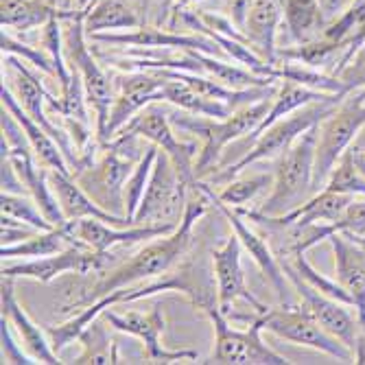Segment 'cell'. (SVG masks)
<instances>
[{
    "label": "cell",
    "mask_w": 365,
    "mask_h": 365,
    "mask_svg": "<svg viewBox=\"0 0 365 365\" xmlns=\"http://www.w3.org/2000/svg\"><path fill=\"white\" fill-rule=\"evenodd\" d=\"M282 272L287 274L289 282L293 284V291L297 295V300L300 304L328 330L330 335L337 337L339 341H344L352 352L356 348V341H359V317H354L344 304V302H337L333 297H328L319 291H315L311 284H307L300 276L295 272L282 267Z\"/></svg>",
    "instance_id": "16"
},
{
    "label": "cell",
    "mask_w": 365,
    "mask_h": 365,
    "mask_svg": "<svg viewBox=\"0 0 365 365\" xmlns=\"http://www.w3.org/2000/svg\"><path fill=\"white\" fill-rule=\"evenodd\" d=\"M75 243H81V241L75 239L73 225L68 221L61 227L40 230L33 237H29L16 245H3L0 247V256H3V260H7V258H42V256L59 254Z\"/></svg>",
    "instance_id": "26"
},
{
    "label": "cell",
    "mask_w": 365,
    "mask_h": 365,
    "mask_svg": "<svg viewBox=\"0 0 365 365\" xmlns=\"http://www.w3.org/2000/svg\"><path fill=\"white\" fill-rule=\"evenodd\" d=\"M337 77L341 79V83L346 86L348 92L356 90V88H365V42L344 63V68L337 73Z\"/></svg>",
    "instance_id": "40"
},
{
    "label": "cell",
    "mask_w": 365,
    "mask_h": 365,
    "mask_svg": "<svg viewBox=\"0 0 365 365\" xmlns=\"http://www.w3.org/2000/svg\"><path fill=\"white\" fill-rule=\"evenodd\" d=\"M241 252H243V245H241V239L237 235L227 237L223 245L210 250L215 278H217L219 309L225 317L232 313V307H235V302H239V300L247 302L258 315L269 311V307L262 304L258 297L247 289L245 274L241 267Z\"/></svg>",
    "instance_id": "14"
},
{
    "label": "cell",
    "mask_w": 365,
    "mask_h": 365,
    "mask_svg": "<svg viewBox=\"0 0 365 365\" xmlns=\"http://www.w3.org/2000/svg\"><path fill=\"white\" fill-rule=\"evenodd\" d=\"M354 361L365 363V333L359 335V341H356V348H354Z\"/></svg>",
    "instance_id": "48"
},
{
    "label": "cell",
    "mask_w": 365,
    "mask_h": 365,
    "mask_svg": "<svg viewBox=\"0 0 365 365\" xmlns=\"http://www.w3.org/2000/svg\"><path fill=\"white\" fill-rule=\"evenodd\" d=\"M71 225L77 241L98 252H110L118 245H136L173 232V227H155V225H131L125 230H116V225H110L101 219H92V217L75 219L71 221Z\"/></svg>",
    "instance_id": "19"
},
{
    "label": "cell",
    "mask_w": 365,
    "mask_h": 365,
    "mask_svg": "<svg viewBox=\"0 0 365 365\" xmlns=\"http://www.w3.org/2000/svg\"><path fill=\"white\" fill-rule=\"evenodd\" d=\"M199 63L208 77L217 79L219 83L232 88V90H252V88H267V86H276V79H267L260 77L252 71H247L241 63H230L225 59H219L215 55L202 53V51H188Z\"/></svg>",
    "instance_id": "28"
},
{
    "label": "cell",
    "mask_w": 365,
    "mask_h": 365,
    "mask_svg": "<svg viewBox=\"0 0 365 365\" xmlns=\"http://www.w3.org/2000/svg\"><path fill=\"white\" fill-rule=\"evenodd\" d=\"M46 178H48V184H51L57 202H59V206H61V210L68 221L92 217V219H101V221L116 225V227H131V221L127 217L114 215V212L98 206L94 199L81 188V184L75 180V175L61 173L55 169H46Z\"/></svg>",
    "instance_id": "21"
},
{
    "label": "cell",
    "mask_w": 365,
    "mask_h": 365,
    "mask_svg": "<svg viewBox=\"0 0 365 365\" xmlns=\"http://www.w3.org/2000/svg\"><path fill=\"white\" fill-rule=\"evenodd\" d=\"M188 3H199V0H188Z\"/></svg>",
    "instance_id": "51"
},
{
    "label": "cell",
    "mask_w": 365,
    "mask_h": 365,
    "mask_svg": "<svg viewBox=\"0 0 365 365\" xmlns=\"http://www.w3.org/2000/svg\"><path fill=\"white\" fill-rule=\"evenodd\" d=\"M348 153H350V158L354 160V164L359 167V171L365 175V125L359 129V134L354 136L352 145L348 147Z\"/></svg>",
    "instance_id": "47"
},
{
    "label": "cell",
    "mask_w": 365,
    "mask_h": 365,
    "mask_svg": "<svg viewBox=\"0 0 365 365\" xmlns=\"http://www.w3.org/2000/svg\"><path fill=\"white\" fill-rule=\"evenodd\" d=\"M337 230L346 235H365V199H352L344 217L337 221Z\"/></svg>",
    "instance_id": "42"
},
{
    "label": "cell",
    "mask_w": 365,
    "mask_h": 365,
    "mask_svg": "<svg viewBox=\"0 0 365 365\" xmlns=\"http://www.w3.org/2000/svg\"><path fill=\"white\" fill-rule=\"evenodd\" d=\"M215 328V350L210 363H232V365H289L291 361L272 350L262 341V317L258 315L247 324L245 330L232 328L230 319L219 307L206 311Z\"/></svg>",
    "instance_id": "8"
},
{
    "label": "cell",
    "mask_w": 365,
    "mask_h": 365,
    "mask_svg": "<svg viewBox=\"0 0 365 365\" xmlns=\"http://www.w3.org/2000/svg\"><path fill=\"white\" fill-rule=\"evenodd\" d=\"M188 188V182L180 175L173 160L164 151H158L147 192L131 223L175 230L186 208Z\"/></svg>",
    "instance_id": "7"
},
{
    "label": "cell",
    "mask_w": 365,
    "mask_h": 365,
    "mask_svg": "<svg viewBox=\"0 0 365 365\" xmlns=\"http://www.w3.org/2000/svg\"><path fill=\"white\" fill-rule=\"evenodd\" d=\"M0 210L7 217H14L22 223H29L36 230H51L55 227L46 215L40 210V206L36 204V199H29L26 195H14V192H3L0 197Z\"/></svg>",
    "instance_id": "36"
},
{
    "label": "cell",
    "mask_w": 365,
    "mask_h": 365,
    "mask_svg": "<svg viewBox=\"0 0 365 365\" xmlns=\"http://www.w3.org/2000/svg\"><path fill=\"white\" fill-rule=\"evenodd\" d=\"M158 147L155 145H149L143 153V158L136 162L134 171H131L127 184H125V215L127 219L131 221L143 202V197L147 192V186H149V180H151V173H153V164H155V158H158ZM134 225V223H131Z\"/></svg>",
    "instance_id": "34"
},
{
    "label": "cell",
    "mask_w": 365,
    "mask_h": 365,
    "mask_svg": "<svg viewBox=\"0 0 365 365\" xmlns=\"http://www.w3.org/2000/svg\"><path fill=\"white\" fill-rule=\"evenodd\" d=\"M0 96H3V106L18 118V123L22 125L24 129V134L31 143V149L33 153H36V160L40 162V167L44 169H55V171H61V173H68L73 175V169H71V164L68 160H66V155L61 153L59 145L46 134V131L33 120L20 106V101L16 98V94L3 83V90H0Z\"/></svg>",
    "instance_id": "23"
},
{
    "label": "cell",
    "mask_w": 365,
    "mask_h": 365,
    "mask_svg": "<svg viewBox=\"0 0 365 365\" xmlns=\"http://www.w3.org/2000/svg\"><path fill=\"white\" fill-rule=\"evenodd\" d=\"M114 103L110 112V123H108V143L118 134V131L134 118L140 110H145L151 103L164 101V79L158 73L151 71H134V73H123L116 75L114 79Z\"/></svg>",
    "instance_id": "13"
},
{
    "label": "cell",
    "mask_w": 365,
    "mask_h": 365,
    "mask_svg": "<svg viewBox=\"0 0 365 365\" xmlns=\"http://www.w3.org/2000/svg\"><path fill=\"white\" fill-rule=\"evenodd\" d=\"M112 269V256L108 252L90 250L83 243H75L59 254L31 258L16 264H3V276L9 278H31L38 282H51L61 274H79V276H103Z\"/></svg>",
    "instance_id": "11"
},
{
    "label": "cell",
    "mask_w": 365,
    "mask_h": 365,
    "mask_svg": "<svg viewBox=\"0 0 365 365\" xmlns=\"http://www.w3.org/2000/svg\"><path fill=\"white\" fill-rule=\"evenodd\" d=\"M81 344V354L73 361L77 365H106V363H118V352L116 346L108 333V319L101 315L96 317L79 337Z\"/></svg>",
    "instance_id": "33"
},
{
    "label": "cell",
    "mask_w": 365,
    "mask_h": 365,
    "mask_svg": "<svg viewBox=\"0 0 365 365\" xmlns=\"http://www.w3.org/2000/svg\"><path fill=\"white\" fill-rule=\"evenodd\" d=\"M284 22V0H252L245 22V38L252 48L269 63L278 61V29Z\"/></svg>",
    "instance_id": "22"
},
{
    "label": "cell",
    "mask_w": 365,
    "mask_h": 365,
    "mask_svg": "<svg viewBox=\"0 0 365 365\" xmlns=\"http://www.w3.org/2000/svg\"><path fill=\"white\" fill-rule=\"evenodd\" d=\"M138 14L143 18V24L153 26H167L175 0H134Z\"/></svg>",
    "instance_id": "41"
},
{
    "label": "cell",
    "mask_w": 365,
    "mask_h": 365,
    "mask_svg": "<svg viewBox=\"0 0 365 365\" xmlns=\"http://www.w3.org/2000/svg\"><path fill=\"white\" fill-rule=\"evenodd\" d=\"M212 206L217 208V212H219L232 227H235V235L241 239V245L250 252V256L254 258V262L260 267V272L264 274V278H267V280L274 284V289H276V293H278V297H280V304H295V302H293V293H295V291H293V284L289 282L287 274L282 272V264H280V260L276 258L272 245H269L267 241H264L262 237H258L256 232L243 221V215H241L239 210H235L232 206L219 202L217 192L212 195Z\"/></svg>",
    "instance_id": "17"
},
{
    "label": "cell",
    "mask_w": 365,
    "mask_h": 365,
    "mask_svg": "<svg viewBox=\"0 0 365 365\" xmlns=\"http://www.w3.org/2000/svg\"><path fill=\"white\" fill-rule=\"evenodd\" d=\"M59 16L61 9L51 0H0V22L7 31L40 29Z\"/></svg>",
    "instance_id": "27"
},
{
    "label": "cell",
    "mask_w": 365,
    "mask_h": 365,
    "mask_svg": "<svg viewBox=\"0 0 365 365\" xmlns=\"http://www.w3.org/2000/svg\"><path fill=\"white\" fill-rule=\"evenodd\" d=\"M3 63H7V68L14 75L11 77L14 94L20 101L22 110L59 145L61 153L66 155V160H68L71 169H73V175H75L81 169V155H79V151L75 147V140H73V136L68 134V131L57 127V123L51 116H46V112H44V106H55L59 98H53L46 92V88L40 81V77L29 68L26 61L22 57H18V55H3Z\"/></svg>",
    "instance_id": "9"
},
{
    "label": "cell",
    "mask_w": 365,
    "mask_h": 365,
    "mask_svg": "<svg viewBox=\"0 0 365 365\" xmlns=\"http://www.w3.org/2000/svg\"><path fill=\"white\" fill-rule=\"evenodd\" d=\"M344 94H333L324 98V101H315L309 103L300 110H295L282 118H278L276 123H272L267 129H262L260 134L254 138V145L245 151V155L241 160H237L235 164H230L227 169H223L219 175H212L210 186L219 184V182H230L232 178H237L239 173H243L250 164H256L260 160H272V158H280L297 138H300L304 131H309L311 127L319 125V120L324 116H328L333 112V108L341 101Z\"/></svg>",
    "instance_id": "3"
},
{
    "label": "cell",
    "mask_w": 365,
    "mask_h": 365,
    "mask_svg": "<svg viewBox=\"0 0 365 365\" xmlns=\"http://www.w3.org/2000/svg\"><path fill=\"white\" fill-rule=\"evenodd\" d=\"M269 184H274V178L269 173H258L250 178H239V180H230L221 192H217L219 202L232 206V208H241L243 204L252 202V199L264 190Z\"/></svg>",
    "instance_id": "37"
},
{
    "label": "cell",
    "mask_w": 365,
    "mask_h": 365,
    "mask_svg": "<svg viewBox=\"0 0 365 365\" xmlns=\"http://www.w3.org/2000/svg\"><path fill=\"white\" fill-rule=\"evenodd\" d=\"M164 307L158 302L153 304V309L149 313H140V311H127V313H114V311H106L103 317L108 319V324L118 330V333L138 337L145 346V359L151 363H173V361H182V359H197L195 350H167L160 344V337L164 333Z\"/></svg>",
    "instance_id": "15"
},
{
    "label": "cell",
    "mask_w": 365,
    "mask_h": 365,
    "mask_svg": "<svg viewBox=\"0 0 365 365\" xmlns=\"http://www.w3.org/2000/svg\"><path fill=\"white\" fill-rule=\"evenodd\" d=\"M86 9H61V36H63V57L73 71L79 73L88 106L94 112L96 123V143L106 147L108 145V123L114 103V81L101 68V63L92 55L86 42V26H83Z\"/></svg>",
    "instance_id": "2"
},
{
    "label": "cell",
    "mask_w": 365,
    "mask_h": 365,
    "mask_svg": "<svg viewBox=\"0 0 365 365\" xmlns=\"http://www.w3.org/2000/svg\"><path fill=\"white\" fill-rule=\"evenodd\" d=\"M0 302H3V317H7L11 322L20 344L33 359L38 363H48V365L61 363L59 354L51 346L46 330H42L20 307L16 291H14V278H9V276H3V284H0Z\"/></svg>",
    "instance_id": "20"
},
{
    "label": "cell",
    "mask_w": 365,
    "mask_h": 365,
    "mask_svg": "<svg viewBox=\"0 0 365 365\" xmlns=\"http://www.w3.org/2000/svg\"><path fill=\"white\" fill-rule=\"evenodd\" d=\"M36 232H40V230H36L29 223H22L14 217L3 215V245H16L24 239L33 237Z\"/></svg>",
    "instance_id": "43"
},
{
    "label": "cell",
    "mask_w": 365,
    "mask_h": 365,
    "mask_svg": "<svg viewBox=\"0 0 365 365\" xmlns=\"http://www.w3.org/2000/svg\"><path fill=\"white\" fill-rule=\"evenodd\" d=\"M333 96V94H326V92H317V90H311V88H304L295 81H289V79H280V86L274 94V101H272V108L267 112V116L262 118V123L256 127V131L247 138H256L262 129H267L272 123H276L278 118L300 110L309 103H315V101H324V98Z\"/></svg>",
    "instance_id": "32"
},
{
    "label": "cell",
    "mask_w": 365,
    "mask_h": 365,
    "mask_svg": "<svg viewBox=\"0 0 365 365\" xmlns=\"http://www.w3.org/2000/svg\"><path fill=\"white\" fill-rule=\"evenodd\" d=\"M250 7H252V0H225V16L243 31L245 22H247Z\"/></svg>",
    "instance_id": "46"
},
{
    "label": "cell",
    "mask_w": 365,
    "mask_h": 365,
    "mask_svg": "<svg viewBox=\"0 0 365 365\" xmlns=\"http://www.w3.org/2000/svg\"><path fill=\"white\" fill-rule=\"evenodd\" d=\"M118 134L140 136L143 140H149L151 145H155L160 151H164L173 160L175 169L188 182V186H192L199 180L195 173V162H197V155L202 147H197V143L178 140L169 112H164L158 103H151L145 110H140L118 131Z\"/></svg>",
    "instance_id": "12"
},
{
    "label": "cell",
    "mask_w": 365,
    "mask_h": 365,
    "mask_svg": "<svg viewBox=\"0 0 365 365\" xmlns=\"http://www.w3.org/2000/svg\"><path fill=\"white\" fill-rule=\"evenodd\" d=\"M324 188L333 192H344L350 197H365V175L359 171L348 151L339 158L335 169L330 171Z\"/></svg>",
    "instance_id": "35"
},
{
    "label": "cell",
    "mask_w": 365,
    "mask_h": 365,
    "mask_svg": "<svg viewBox=\"0 0 365 365\" xmlns=\"http://www.w3.org/2000/svg\"><path fill=\"white\" fill-rule=\"evenodd\" d=\"M143 24L134 0H94L83 14L86 36L106 31H129Z\"/></svg>",
    "instance_id": "24"
},
{
    "label": "cell",
    "mask_w": 365,
    "mask_h": 365,
    "mask_svg": "<svg viewBox=\"0 0 365 365\" xmlns=\"http://www.w3.org/2000/svg\"><path fill=\"white\" fill-rule=\"evenodd\" d=\"M348 237H350V239H354L356 243H361V245L365 247V235H359V237H356V235H348Z\"/></svg>",
    "instance_id": "50"
},
{
    "label": "cell",
    "mask_w": 365,
    "mask_h": 365,
    "mask_svg": "<svg viewBox=\"0 0 365 365\" xmlns=\"http://www.w3.org/2000/svg\"><path fill=\"white\" fill-rule=\"evenodd\" d=\"M16 330L11 326V322L7 317H3V328H0V341H3V363L11 365H31V363H38L36 359H33L22 344H18L16 339Z\"/></svg>",
    "instance_id": "39"
},
{
    "label": "cell",
    "mask_w": 365,
    "mask_h": 365,
    "mask_svg": "<svg viewBox=\"0 0 365 365\" xmlns=\"http://www.w3.org/2000/svg\"><path fill=\"white\" fill-rule=\"evenodd\" d=\"M328 243L335 254L337 280L350 295L361 324V333H365V247L350 239L346 232L330 235Z\"/></svg>",
    "instance_id": "18"
},
{
    "label": "cell",
    "mask_w": 365,
    "mask_h": 365,
    "mask_svg": "<svg viewBox=\"0 0 365 365\" xmlns=\"http://www.w3.org/2000/svg\"><path fill=\"white\" fill-rule=\"evenodd\" d=\"M354 197L344 195V192H333L322 188L319 192H315L307 204H302L300 208H295L289 215H282L278 219L282 221H300V223H335L344 217L346 208L350 206Z\"/></svg>",
    "instance_id": "31"
},
{
    "label": "cell",
    "mask_w": 365,
    "mask_h": 365,
    "mask_svg": "<svg viewBox=\"0 0 365 365\" xmlns=\"http://www.w3.org/2000/svg\"><path fill=\"white\" fill-rule=\"evenodd\" d=\"M167 79L164 83V101L167 103H173L175 108L184 110V112H190V114H199V116H212V118H227L232 114V108L217 101V98H210V96H204L202 92H197L192 86H188L186 81L182 79Z\"/></svg>",
    "instance_id": "30"
},
{
    "label": "cell",
    "mask_w": 365,
    "mask_h": 365,
    "mask_svg": "<svg viewBox=\"0 0 365 365\" xmlns=\"http://www.w3.org/2000/svg\"><path fill=\"white\" fill-rule=\"evenodd\" d=\"M315 143L317 125L297 138L278 160L274 173V190L269 199L260 206L267 217H282L307 204L315 195L313 171H315Z\"/></svg>",
    "instance_id": "4"
},
{
    "label": "cell",
    "mask_w": 365,
    "mask_h": 365,
    "mask_svg": "<svg viewBox=\"0 0 365 365\" xmlns=\"http://www.w3.org/2000/svg\"><path fill=\"white\" fill-rule=\"evenodd\" d=\"M3 192H14V195H24L26 186L22 182V178L18 175L14 162L3 155Z\"/></svg>",
    "instance_id": "44"
},
{
    "label": "cell",
    "mask_w": 365,
    "mask_h": 365,
    "mask_svg": "<svg viewBox=\"0 0 365 365\" xmlns=\"http://www.w3.org/2000/svg\"><path fill=\"white\" fill-rule=\"evenodd\" d=\"M0 48H3V55H18L26 63H31L36 71H40L44 75H51V77H57L55 63H53V59H51V55L46 51H40V48L31 46L26 42L16 40L11 36V31H7V29H3V36H0Z\"/></svg>",
    "instance_id": "38"
},
{
    "label": "cell",
    "mask_w": 365,
    "mask_h": 365,
    "mask_svg": "<svg viewBox=\"0 0 365 365\" xmlns=\"http://www.w3.org/2000/svg\"><path fill=\"white\" fill-rule=\"evenodd\" d=\"M160 291H182L184 295H188V300L204 313L219 307L212 254L204 256L202 250H195V252L188 250L186 256L162 278H155L153 282L143 284V287H127L123 302H136V300H143V297L155 295Z\"/></svg>",
    "instance_id": "6"
},
{
    "label": "cell",
    "mask_w": 365,
    "mask_h": 365,
    "mask_svg": "<svg viewBox=\"0 0 365 365\" xmlns=\"http://www.w3.org/2000/svg\"><path fill=\"white\" fill-rule=\"evenodd\" d=\"M365 125V88H356L344 94L341 101L324 116L317 125V143H315V171L313 188L319 192L335 169L339 158L348 151L359 129Z\"/></svg>",
    "instance_id": "5"
},
{
    "label": "cell",
    "mask_w": 365,
    "mask_h": 365,
    "mask_svg": "<svg viewBox=\"0 0 365 365\" xmlns=\"http://www.w3.org/2000/svg\"><path fill=\"white\" fill-rule=\"evenodd\" d=\"M272 101H274V96L260 98L256 103L235 110L227 118L199 116V114H190L184 110L169 114L175 129L197 136V140L202 143L199 145L202 149H199V155L195 162V173L199 180H202L210 169H215V164L219 162V155L223 153V149L230 143L247 138L254 134L256 127L262 123V118L267 116Z\"/></svg>",
    "instance_id": "1"
},
{
    "label": "cell",
    "mask_w": 365,
    "mask_h": 365,
    "mask_svg": "<svg viewBox=\"0 0 365 365\" xmlns=\"http://www.w3.org/2000/svg\"><path fill=\"white\" fill-rule=\"evenodd\" d=\"M284 26L295 44L319 40L326 31L319 0H284Z\"/></svg>",
    "instance_id": "29"
},
{
    "label": "cell",
    "mask_w": 365,
    "mask_h": 365,
    "mask_svg": "<svg viewBox=\"0 0 365 365\" xmlns=\"http://www.w3.org/2000/svg\"><path fill=\"white\" fill-rule=\"evenodd\" d=\"M352 5H354V0H319V9H322V18L326 26L330 22L339 20Z\"/></svg>",
    "instance_id": "45"
},
{
    "label": "cell",
    "mask_w": 365,
    "mask_h": 365,
    "mask_svg": "<svg viewBox=\"0 0 365 365\" xmlns=\"http://www.w3.org/2000/svg\"><path fill=\"white\" fill-rule=\"evenodd\" d=\"M125 291H127V287H125V289H118V291H114V293H110V295H106V297H101V300H96V302L88 304V307H83L81 313H77V315L71 317V319H66L63 324H59V326H48V328H46V335H48V339H51L53 350L59 354L63 348H68L73 341H79L81 333H83V330H86L96 317H101L108 309H112V307H116V304H120V302L125 300Z\"/></svg>",
    "instance_id": "25"
},
{
    "label": "cell",
    "mask_w": 365,
    "mask_h": 365,
    "mask_svg": "<svg viewBox=\"0 0 365 365\" xmlns=\"http://www.w3.org/2000/svg\"><path fill=\"white\" fill-rule=\"evenodd\" d=\"M71 3L75 5V9H88L94 3V0H71Z\"/></svg>",
    "instance_id": "49"
},
{
    "label": "cell",
    "mask_w": 365,
    "mask_h": 365,
    "mask_svg": "<svg viewBox=\"0 0 365 365\" xmlns=\"http://www.w3.org/2000/svg\"><path fill=\"white\" fill-rule=\"evenodd\" d=\"M260 317L262 328L280 339L319 350L344 363L354 361V352L344 341L330 335L302 304H280V309H269Z\"/></svg>",
    "instance_id": "10"
}]
</instances>
